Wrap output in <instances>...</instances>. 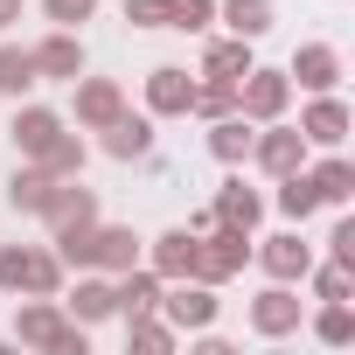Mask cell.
Wrapping results in <instances>:
<instances>
[{
  "mask_svg": "<svg viewBox=\"0 0 355 355\" xmlns=\"http://www.w3.org/2000/svg\"><path fill=\"white\" fill-rule=\"evenodd\" d=\"M15 341H35V348H56V355H84V320L70 327V320L49 306V293H35V306L15 313Z\"/></svg>",
  "mask_w": 355,
  "mask_h": 355,
  "instance_id": "6da1fadb",
  "label": "cell"
},
{
  "mask_svg": "<svg viewBox=\"0 0 355 355\" xmlns=\"http://www.w3.org/2000/svg\"><path fill=\"white\" fill-rule=\"evenodd\" d=\"M244 258H251V230H230V223H216V237H196V279L202 286H223L230 272H244Z\"/></svg>",
  "mask_w": 355,
  "mask_h": 355,
  "instance_id": "7a4b0ae2",
  "label": "cell"
},
{
  "mask_svg": "<svg viewBox=\"0 0 355 355\" xmlns=\"http://www.w3.org/2000/svg\"><path fill=\"white\" fill-rule=\"evenodd\" d=\"M286 98H293V77H286V70H258V63H251V70L237 77V112L258 119V125H272V119L286 112Z\"/></svg>",
  "mask_w": 355,
  "mask_h": 355,
  "instance_id": "3957f363",
  "label": "cell"
},
{
  "mask_svg": "<svg viewBox=\"0 0 355 355\" xmlns=\"http://www.w3.org/2000/svg\"><path fill=\"white\" fill-rule=\"evenodd\" d=\"M0 286L8 293H56L63 286V258H49V251H0Z\"/></svg>",
  "mask_w": 355,
  "mask_h": 355,
  "instance_id": "277c9868",
  "label": "cell"
},
{
  "mask_svg": "<svg viewBox=\"0 0 355 355\" xmlns=\"http://www.w3.org/2000/svg\"><path fill=\"white\" fill-rule=\"evenodd\" d=\"M258 265H265L279 286H293V279H306V272H313V251H306V237H300V230H286V237H265Z\"/></svg>",
  "mask_w": 355,
  "mask_h": 355,
  "instance_id": "5b68a950",
  "label": "cell"
},
{
  "mask_svg": "<svg viewBox=\"0 0 355 355\" xmlns=\"http://www.w3.org/2000/svg\"><path fill=\"white\" fill-rule=\"evenodd\" d=\"M258 216H265V196L258 189H244L237 174L216 189V209H209V223H230V230H258Z\"/></svg>",
  "mask_w": 355,
  "mask_h": 355,
  "instance_id": "8992f818",
  "label": "cell"
},
{
  "mask_svg": "<svg viewBox=\"0 0 355 355\" xmlns=\"http://www.w3.org/2000/svg\"><path fill=\"white\" fill-rule=\"evenodd\" d=\"M300 139H306V146H341V139H348V105L320 91V98L306 105V119H300Z\"/></svg>",
  "mask_w": 355,
  "mask_h": 355,
  "instance_id": "52a82bcc",
  "label": "cell"
},
{
  "mask_svg": "<svg viewBox=\"0 0 355 355\" xmlns=\"http://www.w3.org/2000/svg\"><path fill=\"white\" fill-rule=\"evenodd\" d=\"M28 56H35V77H70V84L84 77V42H77L70 28H56V35H49L42 49H28Z\"/></svg>",
  "mask_w": 355,
  "mask_h": 355,
  "instance_id": "ba28073f",
  "label": "cell"
},
{
  "mask_svg": "<svg viewBox=\"0 0 355 355\" xmlns=\"http://www.w3.org/2000/svg\"><path fill=\"white\" fill-rule=\"evenodd\" d=\"M189 98H196V77H189V70H174V63H160V70L146 77V105H153L160 119H174V112H189Z\"/></svg>",
  "mask_w": 355,
  "mask_h": 355,
  "instance_id": "9c48e42d",
  "label": "cell"
},
{
  "mask_svg": "<svg viewBox=\"0 0 355 355\" xmlns=\"http://www.w3.org/2000/svg\"><path fill=\"white\" fill-rule=\"evenodd\" d=\"M119 112H125V91H119L112 77H91V84H77V119H84V125H98V132H105Z\"/></svg>",
  "mask_w": 355,
  "mask_h": 355,
  "instance_id": "30bf717a",
  "label": "cell"
},
{
  "mask_svg": "<svg viewBox=\"0 0 355 355\" xmlns=\"http://www.w3.org/2000/svg\"><path fill=\"white\" fill-rule=\"evenodd\" d=\"M286 77H300L306 91H334V84H341V56H334L327 42H306V49L293 56V70H286Z\"/></svg>",
  "mask_w": 355,
  "mask_h": 355,
  "instance_id": "8fae6325",
  "label": "cell"
},
{
  "mask_svg": "<svg viewBox=\"0 0 355 355\" xmlns=\"http://www.w3.org/2000/svg\"><path fill=\"white\" fill-rule=\"evenodd\" d=\"M251 153H258L265 174H293V167L306 160V139H300V132H251Z\"/></svg>",
  "mask_w": 355,
  "mask_h": 355,
  "instance_id": "7c38bea8",
  "label": "cell"
},
{
  "mask_svg": "<svg viewBox=\"0 0 355 355\" xmlns=\"http://www.w3.org/2000/svg\"><path fill=\"white\" fill-rule=\"evenodd\" d=\"M251 327H258V334H293V327H300V300H293L286 286L258 293V300H251Z\"/></svg>",
  "mask_w": 355,
  "mask_h": 355,
  "instance_id": "4fadbf2b",
  "label": "cell"
},
{
  "mask_svg": "<svg viewBox=\"0 0 355 355\" xmlns=\"http://www.w3.org/2000/svg\"><path fill=\"white\" fill-rule=\"evenodd\" d=\"M105 153H112V160H139V153H153V119H125V112H119V119L105 125Z\"/></svg>",
  "mask_w": 355,
  "mask_h": 355,
  "instance_id": "5bb4252c",
  "label": "cell"
},
{
  "mask_svg": "<svg viewBox=\"0 0 355 355\" xmlns=\"http://www.w3.org/2000/svg\"><path fill=\"white\" fill-rule=\"evenodd\" d=\"M160 306H167L174 327H209V320H216V293H209V286H182V293H167Z\"/></svg>",
  "mask_w": 355,
  "mask_h": 355,
  "instance_id": "9a60e30c",
  "label": "cell"
},
{
  "mask_svg": "<svg viewBox=\"0 0 355 355\" xmlns=\"http://www.w3.org/2000/svg\"><path fill=\"white\" fill-rule=\"evenodd\" d=\"M8 132H15V146L35 160V153H42V146L63 132V119H56V112H42V105H28V112H15V125H8Z\"/></svg>",
  "mask_w": 355,
  "mask_h": 355,
  "instance_id": "2e32d148",
  "label": "cell"
},
{
  "mask_svg": "<svg viewBox=\"0 0 355 355\" xmlns=\"http://www.w3.org/2000/svg\"><path fill=\"white\" fill-rule=\"evenodd\" d=\"M112 300H119L125 320H132V313H153V306H160V272H132V265H125V279L112 286Z\"/></svg>",
  "mask_w": 355,
  "mask_h": 355,
  "instance_id": "e0dca14e",
  "label": "cell"
},
{
  "mask_svg": "<svg viewBox=\"0 0 355 355\" xmlns=\"http://www.w3.org/2000/svg\"><path fill=\"white\" fill-rule=\"evenodd\" d=\"M8 202H15V209H28V216H42V209L56 202V174H42V167H21L15 182H8Z\"/></svg>",
  "mask_w": 355,
  "mask_h": 355,
  "instance_id": "ac0fdd59",
  "label": "cell"
},
{
  "mask_svg": "<svg viewBox=\"0 0 355 355\" xmlns=\"http://www.w3.org/2000/svg\"><path fill=\"white\" fill-rule=\"evenodd\" d=\"M42 77H35V56L15 49V42H0V98H28Z\"/></svg>",
  "mask_w": 355,
  "mask_h": 355,
  "instance_id": "d6986e66",
  "label": "cell"
},
{
  "mask_svg": "<svg viewBox=\"0 0 355 355\" xmlns=\"http://www.w3.org/2000/svg\"><path fill=\"white\" fill-rule=\"evenodd\" d=\"M251 70V42L244 35H230V42H209V56H202V77H223V84H237Z\"/></svg>",
  "mask_w": 355,
  "mask_h": 355,
  "instance_id": "ffe728a7",
  "label": "cell"
},
{
  "mask_svg": "<svg viewBox=\"0 0 355 355\" xmlns=\"http://www.w3.org/2000/svg\"><path fill=\"white\" fill-rule=\"evenodd\" d=\"M189 265H196V230H167V237L153 244V272H160V279H182Z\"/></svg>",
  "mask_w": 355,
  "mask_h": 355,
  "instance_id": "44dd1931",
  "label": "cell"
},
{
  "mask_svg": "<svg viewBox=\"0 0 355 355\" xmlns=\"http://www.w3.org/2000/svg\"><path fill=\"white\" fill-rule=\"evenodd\" d=\"M35 167H42V174H56V182H70V174L84 167V139H77V132H56V139L35 153Z\"/></svg>",
  "mask_w": 355,
  "mask_h": 355,
  "instance_id": "7402d4cb",
  "label": "cell"
},
{
  "mask_svg": "<svg viewBox=\"0 0 355 355\" xmlns=\"http://www.w3.org/2000/svg\"><path fill=\"white\" fill-rule=\"evenodd\" d=\"M132 258H139V237H132V230H98V237H91V265H105V272H125Z\"/></svg>",
  "mask_w": 355,
  "mask_h": 355,
  "instance_id": "603a6c76",
  "label": "cell"
},
{
  "mask_svg": "<svg viewBox=\"0 0 355 355\" xmlns=\"http://www.w3.org/2000/svg\"><path fill=\"white\" fill-rule=\"evenodd\" d=\"M223 21H230V35L258 42V35L272 28V0H223Z\"/></svg>",
  "mask_w": 355,
  "mask_h": 355,
  "instance_id": "cb8c5ba5",
  "label": "cell"
},
{
  "mask_svg": "<svg viewBox=\"0 0 355 355\" xmlns=\"http://www.w3.org/2000/svg\"><path fill=\"white\" fill-rule=\"evenodd\" d=\"M306 182H313L320 202H348V196H355V167H348V160H320Z\"/></svg>",
  "mask_w": 355,
  "mask_h": 355,
  "instance_id": "d4e9b609",
  "label": "cell"
},
{
  "mask_svg": "<svg viewBox=\"0 0 355 355\" xmlns=\"http://www.w3.org/2000/svg\"><path fill=\"white\" fill-rule=\"evenodd\" d=\"M279 209H286L293 223H306V216L320 209V196H313V182H306L300 167H293V174H279Z\"/></svg>",
  "mask_w": 355,
  "mask_h": 355,
  "instance_id": "484cf974",
  "label": "cell"
},
{
  "mask_svg": "<svg viewBox=\"0 0 355 355\" xmlns=\"http://www.w3.org/2000/svg\"><path fill=\"white\" fill-rule=\"evenodd\" d=\"M209 153H216V160H244V153H251V119H237V112H230V119H216Z\"/></svg>",
  "mask_w": 355,
  "mask_h": 355,
  "instance_id": "4316f807",
  "label": "cell"
},
{
  "mask_svg": "<svg viewBox=\"0 0 355 355\" xmlns=\"http://www.w3.org/2000/svg\"><path fill=\"white\" fill-rule=\"evenodd\" d=\"M70 313H77V320L91 327V320H105V313H119V300H112V286H105V279H84V286L70 293Z\"/></svg>",
  "mask_w": 355,
  "mask_h": 355,
  "instance_id": "83f0119b",
  "label": "cell"
},
{
  "mask_svg": "<svg viewBox=\"0 0 355 355\" xmlns=\"http://www.w3.org/2000/svg\"><path fill=\"white\" fill-rule=\"evenodd\" d=\"M189 112H202V119H230V112H237V84H223V77H209V84H196V98H189Z\"/></svg>",
  "mask_w": 355,
  "mask_h": 355,
  "instance_id": "f1b7e54d",
  "label": "cell"
},
{
  "mask_svg": "<svg viewBox=\"0 0 355 355\" xmlns=\"http://www.w3.org/2000/svg\"><path fill=\"white\" fill-rule=\"evenodd\" d=\"M348 334H355V313H348V300H327V313H320V341H334V348H341Z\"/></svg>",
  "mask_w": 355,
  "mask_h": 355,
  "instance_id": "f546056e",
  "label": "cell"
},
{
  "mask_svg": "<svg viewBox=\"0 0 355 355\" xmlns=\"http://www.w3.org/2000/svg\"><path fill=\"white\" fill-rule=\"evenodd\" d=\"M209 21H216L209 0H174V15H167V28H189V35H196V28H209Z\"/></svg>",
  "mask_w": 355,
  "mask_h": 355,
  "instance_id": "4dcf8cb0",
  "label": "cell"
},
{
  "mask_svg": "<svg viewBox=\"0 0 355 355\" xmlns=\"http://www.w3.org/2000/svg\"><path fill=\"white\" fill-rule=\"evenodd\" d=\"M167 15H174V0H125L132 28H167Z\"/></svg>",
  "mask_w": 355,
  "mask_h": 355,
  "instance_id": "1f68e13d",
  "label": "cell"
},
{
  "mask_svg": "<svg viewBox=\"0 0 355 355\" xmlns=\"http://www.w3.org/2000/svg\"><path fill=\"white\" fill-rule=\"evenodd\" d=\"M42 8H49V21H56V28H77V21H91V15H98V0H42Z\"/></svg>",
  "mask_w": 355,
  "mask_h": 355,
  "instance_id": "d6a6232c",
  "label": "cell"
},
{
  "mask_svg": "<svg viewBox=\"0 0 355 355\" xmlns=\"http://www.w3.org/2000/svg\"><path fill=\"white\" fill-rule=\"evenodd\" d=\"M313 293H320V300H348V265H327V272H313Z\"/></svg>",
  "mask_w": 355,
  "mask_h": 355,
  "instance_id": "836d02e7",
  "label": "cell"
},
{
  "mask_svg": "<svg viewBox=\"0 0 355 355\" xmlns=\"http://www.w3.org/2000/svg\"><path fill=\"white\" fill-rule=\"evenodd\" d=\"M174 334L160 327V320H146V313H132V348H167Z\"/></svg>",
  "mask_w": 355,
  "mask_h": 355,
  "instance_id": "e575fe53",
  "label": "cell"
},
{
  "mask_svg": "<svg viewBox=\"0 0 355 355\" xmlns=\"http://www.w3.org/2000/svg\"><path fill=\"white\" fill-rule=\"evenodd\" d=\"M327 244H334V265H355V223H348V216L334 223V237H327Z\"/></svg>",
  "mask_w": 355,
  "mask_h": 355,
  "instance_id": "d590c367",
  "label": "cell"
},
{
  "mask_svg": "<svg viewBox=\"0 0 355 355\" xmlns=\"http://www.w3.org/2000/svg\"><path fill=\"white\" fill-rule=\"evenodd\" d=\"M21 21V0H0V28H15Z\"/></svg>",
  "mask_w": 355,
  "mask_h": 355,
  "instance_id": "8d00e7d4",
  "label": "cell"
}]
</instances>
